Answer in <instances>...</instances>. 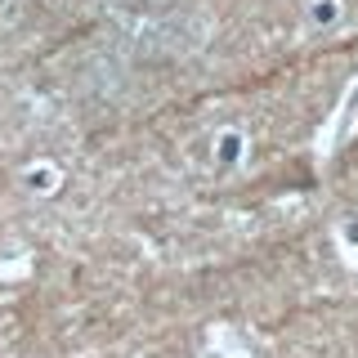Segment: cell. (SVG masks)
Returning <instances> with one entry per match:
<instances>
[{"label":"cell","instance_id":"obj_1","mask_svg":"<svg viewBox=\"0 0 358 358\" xmlns=\"http://www.w3.org/2000/svg\"><path fill=\"white\" fill-rule=\"evenodd\" d=\"M345 157H358V134L350 139V148H345Z\"/></svg>","mask_w":358,"mask_h":358}]
</instances>
